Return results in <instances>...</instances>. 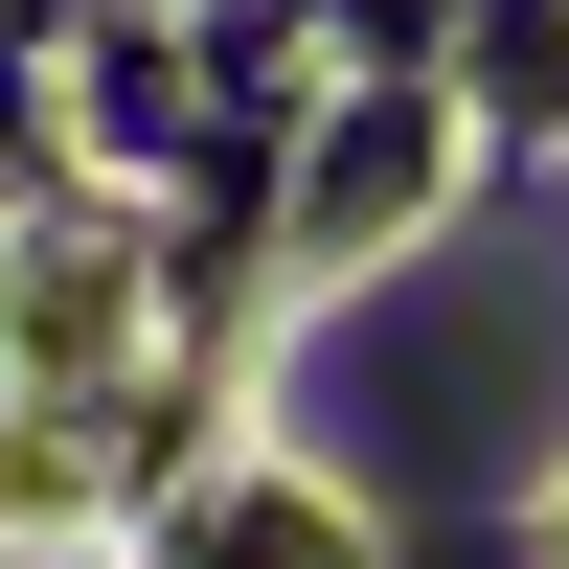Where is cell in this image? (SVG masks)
<instances>
[{
  "label": "cell",
  "instance_id": "1",
  "mask_svg": "<svg viewBox=\"0 0 569 569\" xmlns=\"http://www.w3.org/2000/svg\"><path fill=\"white\" fill-rule=\"evenodd\" d=\"M319 410H342L388 479H501L525 433H569V182L501 251L410 273L388 319H342V342H319Z\"/></svg>",
  "mask_w": 569,
  "mask_h": 569
}]
</instances>
